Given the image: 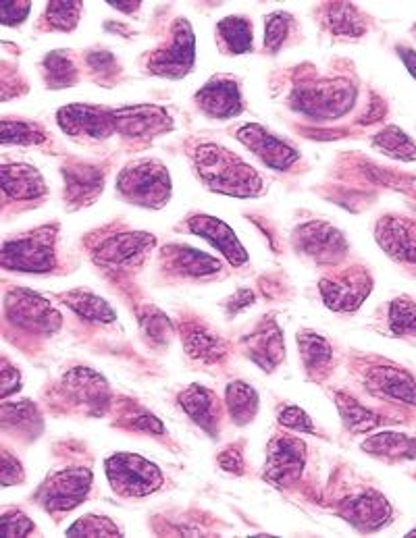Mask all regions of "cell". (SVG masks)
Listing matches in <instances>:
<instances>
[{
    "mask_svg": "<svg viewBox=\"0 0 416 538\" xmlns=\"http://www.w3.org/2000/svg\"><path fill=\"white\" fill-rule=\"evenodd\" d=\"M356 102V88L348 79H317L294 88L292 106L312 119H337Z\"/></svg>",
    "mask_w": 416,
    "mask_h": 538,
    "instance_id": "7a4b0ae2",
    "label": "cell"
},
{
    "mask_svg": "<svg viewBox=\"0 0 416 538\" xmlns=\"http://www.w3.org/2000/svg\"><path fill=\"white\" fill-rule=\"evenodd\" d=\"M32 11V3L23 0V3H0V19H3V25H19L25 19H28Z\"/></svg>",
    "mask_w": 416,
    "mask_h": 538,
    "instance_id": "f6af8a7d",
    "label": "cell"
},
{
    "mask_svg": "<svg viewBox=\"0 0 416 538\" xmlns=\"http://www.w3.org/2000/svg\"><path fill=\"white\" fill-rule=\"evenodd\" d=\"M0 528H3V534L13 538V536H28L36 530L34 522L21 514V511H7L3 516V522H0Z\"/></svg>",
    "mask_w": 416,
    "mask_h": 538,
    "instance_id": "ee69618b",
    "label": "cell"
},
{
    "mask_svg": "<svg viewBox=\"0 0 416 538\" xmlns=\"http://www.w3.org/2000/svg\"><path fill=\"white\" fill-rule=\"evenodd\" d=\"M107 5H111L113 9L123 11V13H136L142 3H140V0H109Z\"/></svg>",
    "mask_w": 416,
    "mask_h": 538,
    "instance_id": "db71d44e",
    "label": "cell"
},
{
    "mask_svg": "<svg viewBox=\"0 0 416 538\" xmlns=\"http://www.w3.org/2000/svg\"><path fill=\"white\" fill-rule=\"evenodd\" d=\"M279 422L290 428V430H296V433H308V435H317V426L312 424L310 416L302 410V408H296V406H285L281 412H279Z\"/></svg>",
    "mask_w": 416,
    "mask_h": 538,
    "instance_id": "7bdbcfd3",
    "label": "cell"
},
{
    "mask_svg": "<svg viewBox=\"0 0 416 538\" xmlns=\"http://www.w3.org/2000/svg\"><path fill=\"white\" fill-rule=\"evenodd\" d=\"M252 302H254V293L250 289H240L236 295H233V298H229V302L225 304V308L229 312L236 314V312L252 306Z\"/></svg>",
    "mask_w": 416,
    "mask_h": 538,
    "instance_id": "816d5d0a",
    "label": "cell"
},
{
    "mask_svg": "<svg viewBox=\"0 0 416 538\" xmlns=\"http://www.w3.org/2000/svg\"><path fill=\"white\" fill-rule=\"evenodd\" d=\"M327 23L333 34L337 36H350L358 38L367 32V25L360 17L358 9L352 7L350 3H331L327 7Z\"/></svg>",
    "mask_w": 416,
    "mask_h": 538,
    "instance_id": "836d02e7",
    "label": "cell"
},
{
    "mask_svg": "<svg viewBox=\"0 0 416 538\" xmlns=\"http://www.w3.org/2000/svg\"><path fill=\"white\" fill-rule=\"evenodd\" d=\"M144 322V327H148V335L154 339V341H169L171 337V325H169V320L156 312L154 318H148V320H142Z\"/></svg>",
    "mask_w": 416,
    "mask_h": 538,
    "instance_id": "7dc6e473",
    "label": "cell"
},
{
    "mask_svg": "<svg viewBox=\"0 0 416 538\" xmlns=\"http://www.w3.org/2000/svg\"><path fill=\"white\" fill-rule=\"evenodd\" d=\"M5 314L13 325L42 335L57 333L63 320L55 306H50V302L42 300L40 295L28 289H13L7 293Z\"/></svg>",
    "mask_w": 416,
    "mask_h": 538,
    "instance_id": "ba28073f",
    "label": "cell"
},
{
    "mask_svg": "<svg viewBox=\"0 0 416 538\" xmlns=\"http://www.w3.org/2000/svg\"><path fill=\"white\" fill-rule=\"evenodd\" d=\"M129 428L144 430V433H154V435H163L165 433L163 422L156 418L154 414H148V412L132 418V422H129Z\"/></svg>",
    "mask_w": 416,
    "mask_h": 538,
    "instance_id": "681fc988",
    "label": "cell"
},
{
    "mask_svg": "<svg viewBox=\"0 0 416 538\" xmlns=\"http://www.w3.org/2000/svg\"><path fill=\"white\" fill-rule=\"evenodd\" d=\"M82 15V3H63V0H52L46 7V21L50 23L52 30L59 32H71L77 28Z\"/></svg>",
    "mask_w": 416,
    "mask_h": 538,
    "instance_id": "8d00e7d4",
    "label": "cell"
},
{
    "mask_svg": "<svg viewBox=\"0 0 416 538\" xmlns=\"http://www.w3.org/2000/svg\"><path fill=\"white\" fill-rule=\"evenodd\" d=\"M373 144L377 150H381L389 158L404 160V163H412V160H416V144L400 127H394V125L385 127L373 138Z\"/></svg>",
    "mask_w": 416,
    "mask_h": 538,
    "instance_id": "e575fe53",
    "label": "cell"
},
{
    "mask_svg": "<svg viewBox=\"0 0 416 538\" xmlns=\"http://www.w3.org/2000/svg\"><path fill=\"white\" fill-rule=\"evenodd\" d=\"M194 167L200 181L211 192L233 198H254L263 194L260 175L223 146L202 144L194 154Z\"/></svg>",
    "mask_w": 416,
    "mask_h": 538,
    "instance_id": "6da1fadb",
    "label": "cell"
},
{
    "mask_svg": "<svg viewBox=\"0 0 416 538\" xmlns=\"http://www.w3.org/2000/svg\"><path fill=\"white\" fill-rule=\"evenodd\" d=\"M290 23H292V17L283 11H275L267 17V21H265V46L271 52H277L281 48V44L285 42V38H288Z\"/></svg>",
    "mask_w": 416,
    "mask_h": 538,
    "instance_id": "b9f144b4",
    "label": "cell"
},
{
    "mask_svg": "<svg viewBox=\"0 0 416 538\" xmlns=\"http://www.w3.org/2000/svg\"><path fill=\"white\" fill-rule=\"evenodd\" d=\"M367 385L377 395H387L408 403V406H416V381L406 370L394 366L373 368L367 374Z\"/></svg>",
    "mask_w": 416,
    "mask_h": 538,
    "instance_id": "603a6c76",
    "label": "cell"
},
{
    "mask_svg": "<svg viewBox=\"0 0 416 538\" xmlns=\"http://www.w3.org/2000/svg\"><path fill=\"white\" fill-rule=\"evenodd\" d=\"M323 302L333 312H354L369 298L373 279L367 271H348L335 279H323L319 283Z\"/></svg>",
    "mask_w": 416,
    "mask_h": 538,
    "instance_id": "5bb4252c",
    "label": "cell"
},
{
    "mask_svg": "<svg viewBox=\"0 0 416 538\" xmlns=\"http://www.w3.org/2000/svg\"><path fill=\"white\" fill-rule=\"evenodd\" d=\"M294 248L317 264H335L346 256L348 241L329 223L310 221L296 229Z\"/></svg>",
    "mask_w": 416,
    "mask_h": 538,
    "instance_id": "9c48e42d",
    "label": "cell"
},
{
    "mask_svg": "<svg viewBox=\"0 0 416 538\" xmlns=\"http://www.w3.org/2000/svg\"><path fill=\"white\" fill-rule=\"evenodd\" d=\"M179 406L211 437L219 433V399L202 385H190L179 395Z\"/></svg>",
    "mask_w": 416,
    "mask_h": 538,
    "instance_id": "44dd1931",
    "label": "cell"
},
{
    "mask_svg": "<svg viewBox=\"0 0 416 538\" xmlns=\"http://www.w3.org/2000/svg\"><path fill=\"white\" fill-rule=\"evenodd\" d=\"M59 127L67 136H88L94 140H107L115 133L113 111L94 104H69L57 113Z\"/></svg>",
    "mask_w": 416,
    "mask_h": 538,
    "instance_id": "8fae6325",
    "label": "cell"
},
{
    "mask_svg": "<svg viewBox=\"0 0 416 538\" xmlns=\"http://www.w3.org/2000/svg\"><path fill=\"white\" fill-rule=\"evenodd\" d=\"M3 424L17 426V428H34L40 424V414L32 406V401H19V403H5L3 406Z\"/></svg>",
    "mask_w": 416,
    "mask_h": 538,
    "instance_id": "60d3db41",
    "label": "cell"
},
{
    "mask_svg": "<svg viewBox=\"0 0 416 538\" xmlns=\"http://www.w3.org/2000/svg\"><path fill=\"white\" fill-rule=\"evenodd\" d=\"M406 536H416V528H414V530H410Z\"/></svg>",
    "mask_w": 416,
    "mask_h": 538,
    "instance_id": "11a10c76",
    "label": "cell"
},
{
    "mask_svg": "<svg viewBox=\"0 0 416 538\" xmlns=\"http://www.w3.org/2000/svg\"><path fill=\"white\" fill-rule=\"evenodd\" d=\"M121 530L109 518L88 514L67 528V536H119Z\"/></svg>",
    "mask_w": 416,
    "mask_h": 538,
    "instance_id": "ab89813d",
    "label": "cell"
},
{
    "mask_svg": "<svg viewBox=\"0 0 416 538\" xmlns=\"http://www.w3.org/2000/svg\"><path fill=\"white\" fill-rule=\"evenodd\" d=\"M165 260L169 271L184 277H211L221 271V262L190 246H169L165 248Z\"/></svg>",
    "mask_w": 416,
    "mask_h": 538,
    "instance_id": "484cf974",
    "label": "cell"
},
{
    "mask_svg": "<svg viewBox=\"0 0 416 538\" xmlns=\"http://www.w3.org/2000/svg\"><path fill=\"white\" fill-rule=\"evenodd\" d=\"M21 376L19 370L13 368L7 360H3V399H7L11 393L19 391Z\"/></svg>",
    "mask_w": 416,
    "mask_h": 538,
    "instance_id": "f907efd6",
    "label": "cell"
},
{
    "mask_svg": "<svg viewBox=\"0 0 416 538\" xmlns=\"http://www.w3.org/2000/svg\"><path fill=\"white\" fill-rule=\"evenodd\" d=\"M181 341H184L188 356L192 360H200L204 364L219 362L227 354L225 341L213 333H208L204 327H198V325L184 327V337H181Z\"/></svg>",
    "mask_w": 416,
    "mask_h": 538,
    "instance_id": "4316f807",
    "label": "cell"
},
{
    "mask_svg": "<svg viewBox=\"0 0 416 538\" xmlns=\"http://www.w3.org/2000/svg\"><path fill=\"white\" fill-rule=\"evenodd\" d=\"M306 464V445L296 437H275L267 449L263 478L277 489H288L300 480Z\"/></svg>",
    "mask_w": 416,
    "mask_h": 538,
    "instance_id": "30bf717a",
    "label": "cell"
},
{
    "mask_svg": "<svg viewBox=\"0 0 416 538\" xmlns=\"http://www.w3.org/2000/svg\"><path fill=\"white\" fill-rule=\"evenodd\" d=\"M0 480H3V487H11V484L23 480V468L9 451H3V472H0Z\"/></svg>",
    "mask_w": 416,
    "mask_h": 538,
    "instance_id": "bcb514c9",
    "label": "cell"
},
{
    "mask_svg": "<svg viewBox=\"0 0 416 538\" xmlns=\"http://www.w3.org/2000/svg\"><path fill=\"white\" fill-rule=\"evenodd\" d=\"M115 133H121L125 138H154L173 127L171 115L163 106L154 104H136L123 106V109L113 111Z\"/></svg>",
    "mask_w": 416,
    "mask_h": 538,
    "instance_id": "7c38bea8",
    "label": "cell"
},
{
    "mask_svg": "<svg viewBox=\"0 0 416 538\" xmlns=\"http://www.w3.org/2000/svg\"><path fill=\"white\" fill-rule=\"evenodd\" d=\"M57 227H40L28 235L7 239L0 254V264L17 273H50L55 271Z\"/></svg>",
    "mask_w": 416,
    "mask_h": 538,
    "instance_id": "277c9868",
    "label": "cell"
},
{
    "mask_svg": "<svg viewBox=\"0 0 416 538\" xmlns=\"http://www.w3.org/2000/svg\"><path fill=\"white\" fill-rule=\"evenodd\" d=\"M389 327L394 335L416 337V304L408 298H398L389 304Z\"/></svg>",
    "mask_w": 416,
    "mask_h": 538,
    "instance_id": "74e56055",
    "label": "cell"
},
{
    "mask_svg": "<svg viewBox=\"0 0 416 538\" xmlns=\"http://www.w3.org/2000/svg\"><path fill=\"white\" fill-rule=\"evenodd\" d=\"M67 306L84 320L90 322H102V325H111V322L117 320L115 310L104 302L98 295L84 291V289H73L63 295Z\"/></svg>",
    "mask_w": 416,
    "mask_h": 538,
    "instance_id": "f1b7e54d",
    "label": "cell"
},
{
    "mask_svg": "<svg viewBox=\"0 0 416 538\" xmlns=\"http://www.w3.org/2000/svg\"><path fill=\"white\" fill-rule=\"evenodd\" d=\"M225 399H227L229 416L233 418V422H236L238 426L250 424L256 418V412H258V393L250 385H246L242 381H236V383L227 385Z\"/></svg>",
    "mask_w": 416,
    "mask_h": 538,
    "instance_id": "4dcf8cb0",
    "label": "cell"
},
{
    "mask_svg": "<svg viewBox=\"0 0 416 538\" xmlns=\"http://www.w3.org/2000/svg\"><path fill=\"white\" fill-rule=\"evenodd\" d=\"M398 55L404 61V65L410 71V75L416 79V52L410 50V48H406V46H398Z\"/></svg>",
    "mask_w": 416,
    "mask_h": 538,
    "instance_id": "f5cc1de1",
    "label": "cell"
},
{
    "mask_svg": "<svg viewBox=\"0 0 416 538\" xmlns=\"http://www.w3.org/2000/svg\"><path fill=\"white\" fill-rule=\"evenodd\" d=\"M63 385L67 389V393L77 401V403H84V406L100 416L104 414V410H107L109 406V397H111V391H109V385L107 381L102 379V376L98 372H94L92 368H73L65 374L63 379Z\"/></svg>",
    "mask_w": 416,
    "mask_h": 538,
    "instance_id": "ffe728a7",
    "label": "cell"
},
{
    "mask_svg": "<svg viewBox=\"0 0 416 538\" xmlns=\"http://www.w3.org/2000/svg\"><path fill=\"white\" fill-rule=\"evenodd\" d=\"M337 514L360 532H377L392 518V505L377 491H367L346 499Z\"/></svg>",
    "mask_w": 416,
    "mask_h": 538,
    "instance_id": "e0dca14e",
    "label": "cell"
},
{
    "mask_svg": "<svg viewBox=\"0 0 416 538\" xmlns=\"http://www.w3.org/2000/svg\"><path fill=\"white\" fill-rule=\"evenodd\" d=\"M65 198L71 204L88 206L92 204L100 194L104 185V173L98 167H65Z\"/></svg>",
    "mask_w": 416,
    "mask_h": 538,
    "instance_id": "d4e9b609",
    "label": "cell"
},
{
    "mask_svg": "<svg viewBox=\"0 0 416 538\" xmlns=\"http://www.w3.org/2000/svg\"><path fill=\"white\" fill-rule=\"evenodd\" d=\"M3 144H19V146H30V144H42L46 140V133L30 121H3Z\"/></svg>",
    "mask_w": 416,
    "mask_h": 538,
    "instance_id": "f35d334b",
    "label": "cell"
},
{
    "mask_svg": "<svg viewBox=\"0 0 416 538\" xmlns=\"http://www.w3.org/2000/svg\"><path fill=\"white\" fill-rule=\"evenodd\" d=\"M42 69H44L46 86L50 90H63V88H69L77 82V69H75L71 57L63 50L50 52V55L42 63Z\"/></svg>",
    "mask_w": 416,
    "mask_h": 538,
    "instance_id": "d590c367",
    "label": "cell"
},
{
    "mask_svg": "<svg viewBox=\"0 0 416 538\" xmlns=\"http://www.w3.org/2000/svg\"><path fill=\"white\" fill-rule=\"evenodd\" d=\"M200 111L213 119H233L244 111L242 92L236 79L231 77H213L206 82L194 96Z\"/></svg>",
    "mask_w": 416,
    "mask_h": 538,
    "instance_id": "2e32d148",
    "label": "cell"
},
{
    "mask_svg": "<svg viewBox=\"0 0 416 538\" xmlns=\"http://www.w3.org/2000/svg\"><path fill=\"white\" fill-rule=\"evenodd\" d=\"M104 470L113 491L121 497H148L165 482L159 466L138 453H115L104 462Z\"/></svg>",
    "mask_w": 416,
    "mask_h": 538,
    "instance_id": "5b68a950",
    "label": "cell"
},
{
    "mask_svg": "<svg viewBox=\"0 0 416 538\" xmlns=\"http://www.w3.org/2000/svg\"><path fill=\"white\" fill-rule=\"evenodd\" d=\"M154 244L156 239L150 233H119L100 241L92 256L100 266L129 268L140 264Z\"/></svg>",
    "mask_w": 416,
    "mask_h": 538,
    "instance_id": "4fadbf2b",
    "label": "cell"
},
{
    "mask_svg": "<svg viewBox=\"0 0 416 538\" xmlns=\"http://www.w3.org/2000/svg\"><path fill=\"white\" fill-rule=\"evenodd\" d=\"M92 472L86 468L59 470L50 474L36 493V501L48 514H65L75 509L90 495L92 489Z\"/></svg>",
    "mask_w": 416,
    "mask_h": 538,
    "instance_id": "8992f818",
    "label": "cell"
},
{
    "mask_svg": "<svg viewBox=\"0 0 416 538\" xmlns=\"http://www.w3.org/2000/svg\"><path fill=\"white\" fill-rule=\"evenodd\" d=\"M244 343L248 358L267 372H273L277 364L285 358L283 333L275 322H265V325L258 327Z\"/></svg>",
    "mask_w": 416,
    "mask_h": 538,
    "instance_id": "7402d4cb",
    "label": "cell"
},
{
    "mask_svg": "<svg viewBox=\"0 0 416 538\" xmlns=\"http://www.w3.org/2000/svg\"><path fill=\"white\" fill-rule=\"evenodd\" d=\"M236 136L250 152H254V156H258L273 171H288L300 158L296 148L285 144L283 140H279L265 127H260L256 123L240 127Z\"/></svg>",
    "mask_w": 416,
    "mask_h": 538,
    "instance_id": "9a60e30c",
    "label": "cell"
},
{
    "mask_svg": "<svg viewBox=\"0 0 416 538\" xmlns=\"http://www.w3.org/2000/svg\"><path fill=\"white\" fill-rule=\"evenodd\" d=\"M379 248L400 262H416V223L404 217H383L377 223Z\"/></svg>",
    "mask_w": 416,
    "mask_h": 538,
    "instance_id": "d6986e66",
    "label": "cell"
},
{
    "mask_svg": "<svg viewBox=\"0 0 416 538\" xmlns=\"http://www.w3.org/2000/svg\"><path fill=\"white\" fill-rule=\"evenodd\" d=\"M335 401H337V410H340L346 428L352 430V433H369V430L377 428L383 420L375 412L360 406L354 397H348L344 393H335Z\"/></svg>",
    "mask_w": 416,
    "mask_h": 538,
    "instance_id": "d6a6232c",
    "label": "cell"
},
{
    "mask_svg": "<svg viewBox=\"0 0 416 538\" xmlns=\"http://www.w3.org/2000/svg\"><path fill=\"white\" fill-rule=\"evenodd\" d=\"M217 34L231 55H246L252 50V23L246 17L231 15L217 23Z\"/></svg>",
    "mask_w": 416,
    "mask_h": 538,
    "instance_id": "1f68e13d",
    "label": "cell"
},
{
    "mask_svg": "<svg viewBox=\"0 0 416 538\" xmlns=\"http://www.w3.org/2000/svg\"><path fill=\"white\" fill-rule=\"evenodd\" d=\"M362 449L385 460H416V439L398 433H379L364 441Z\"/></svg>",
    "mask_w": 416,
    "mask_h": 538,
    "instance_id": "f546056e",
    "label": "cell"
},
{
    "mask_svg": "<svg viewBox=\"0 0 416 538\" xmlns=\"http://www.w3.org/2000/svg\"><path fill=\"white\" fill-rule=\"evenodd\" d=\"M219 466L225 472L244 474V457L240 453V447H229L219 455Z\"/></svg>",
    "mask_w": 416,
    "mask_h": 538,
    "instance_id": "c3c4849f",
    "label": "cell"
},
{
    "mask_svg": "<svg viewBox=\"0 0 416 538\" xmlns=\"http://www.w3.org/2000/svg\"><path fill=\"white\" fill-rule=\"evenodd\" d=\"M188 227L194 235L206 239L208 244L217 248L233 266H242L248 262V252L240 244L238 235L233 233V229L215 217H208V214H196L188 221Z\"/></svg>",
    "mask_w": 416,
    "mask_h": 538,
    "instance_id": "ac0fdd59",
    "label": "cell"
},
{
    "mask_svg": "<svg viewBox=\"0 0 416 538\" xmlns=\"http://www.w3.org/2000/svg\"><path fill=\"white\" fill-rule=\"evenodd\" d=\"M298 347L310 379H319L321 374H327L333 362V349L325 337L312 331H302L298 333Z\"/></svg>",
    "mask_w": 416,
    "mask_h": 538,
    "instance_id": "83f0119b",
    "label": "cell"
},
{
    "mask_svg": "<svg viewBox=\"0 0 416 538\" xmlns=\"http://www.w3.org/2000/svg\"><path fill=\"white\" fill-rule=\"evenodd\" d=\"M3 175V192L13 200H36L46 194V183L40 171L32 165H5L0 169Z\"/></svg>",
    "mask_w": 416,
    "mask_h": 538,
    "instance_id": "cb8c5ba5",
    "label": "cell"
},
{
    "mask_svg": "<svg viewBox=\"0 0 416 538\" xmlns=\"http://www.w3.org/2000/svg\"><path fill=\"white\" fill-rule=\"evenodd\" d=\"M194 61H196V38L192 32V25L188 19H177L171 30V40L150 55L148 73L179 79L192 71Z\"/></svg>",
    "mask_w": 416,
    "mask_h": 538,
    "instance_id": "52a82bcc",
    "label": "cell"
},
{
    "mask_svg": "<svg viewBox=\"0 0 416 538\" xmlns=\"http://www.w3.org/2000/svg\"><path fill=\"white\" fill-rule=\"evenodd\" d=\"M117 192L142 208H163L171 198V177L159 160H138L117 177Z\"/></svg>",
    "mask_w": 416,
    "mask_h": 538,
    "instance_id": "3957f363",
    "label": "cell"
}]
</instances>
